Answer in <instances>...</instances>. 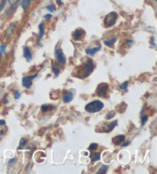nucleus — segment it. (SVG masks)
I'll return each mask as SVG.
<instances>
[{
  "instance_id": "f257e3e1",
  "label": "nucleus",
  "mask_w": 157,
  "mask_h": 174,
  "mask_svg": "<svg viewBox=\"0 0 157 174\" xmlns=\"http://www.w3.org/2000/svg\"><path fill=\"white\" fill-rule=\"evenodd\" d=\"M94 65L91 59L84 61L83 65L78 67L73 73V76L78 78L80 79H84L94 71Z\"/></svg>"
},
{
  "instance_id": "f03ea898",
  "label": "nucleus",
  "mask_w": 157,
  "mask_h": 174,
  "mask_svg": "<svg viewBox=\"0 0 157 174\" xmlns=\"http://www.w3.org/2000/svg\"><path fill=\"white\" fill-rule=\"evenodd\" d=\"M104 107V103L100 100H95L90 102L85 106V111L91 114L97 113L101 111Z\"/></svg>"
},
{
  "instance_id": "7ed1b4c3",
  "label": "nucleus",
  "mask_w": 157,
  "mask_h": 174,
  "mask_svg": "<svg viewBox=\"0 0 157 174\" xmlns=\"http://www.w3.org/2000/svg\"><path fill=\"white\" fill-rule=\"evenodd\" d=\"M118 18V15L116 12H111L109 14H107L104 18V24L106 28H110L113 26L116 23Z\"/></svg>"
},
{
  "instance_id": "20e7f679",
  "label": "nucleus",
  "mask_w": 157,
  "mask_h": 174,
  "mask_svg": "<svg viewBox=\"0 0 157 174\" xmlns=\"http://www.w3.org/2000/svg\"><path fill=\"white\" fill-rule=\"evenodd\" d=\"M117 125V120H113L112 122H104L101 124V127L97 126L96 129L100 128V130H98V133H110L115 128Z\"/></svg>"
},
{
  "instance_id": "39448f33",
  "label": "nucleus",
  "mask_w": 157,
  "mask_h": 174,
  "mask_svg": "<svg viewBox=\"0 0 157 174\" xmlns=\"http://www.w3.org/2000/svg\"><path fill=\"white\" fill-rule=\"evenodd\" d=\"M109 90V86L107 84L103 83L99 84L97 88V95L100 98H106L107 95V92Z\"/></svg>"
},
{
  "instance_id": "423d86ee",
  "label": "nucleus",
  "mask_w": 157,
  "mask_h": 174,
  "mask_svg": "<svg viewBox=\"0 0 157 174\" xmlns=\"http://www.w3.org/2000/svg\"><path fill=\"white\" fill-rule=\"evenodd\" d=\"M37 76L38 74H35L33 75H31V76L23 78H22V86L25 87V88L29 89L31 87V85H32V81H33V79H35Z\"/></svg>"
},
{
  "instance_id": "0eeeda50",
  "label": "nucleus",
  "mask_w": 157,
  "mask_h": 174,
  "mask_svg": "<svg viewBox=\"0 0 157 174\" xmlns=\"http://www.w3.org/2000/svg\"><path fill=\"white\" fill-rule=\"evenodd\" d=\"M85 36V31L82 28H77L72 33V38L74 41L81 40Z\"/></svg>"
},
{
  "instance_id": "6e6552de",
  "label": "nucleus",
  "mask_w": 157,
  "mask_h": 174,
  "mask_svg": "<svg viewBox=\"0 0 157 174\" xmlns=\"http://www.w3.org/2000/svg\"><path fill=\"white\" fill-rule=\"evenodd\" d=\"M55 55L56 58L57 59L58 62L61 64H65L66 62V57H65L64 52L61 49H55Z\"/></svg>"
},
{
  "instance_id": "1a4fd4ad",
  "label": "nucleus",
  "mask_w": 157,
  "mask_h": 174,
  "mask_svg": "<svg viewBox=\"0 0 157 174\" xmlns=\"http://www.w3.org/2000/svg\"><path fill=\"white\" fill-rule=\"evenodd\" d=\"M126 137L124 135H117L113 138V143L115 146H120L125 141Z\"/></svg>"
},
{
  "instance_id": "9d476101",
  "label": "nucleus",
  "mask_w": 157,
  "mask_h": 174,
  "mask_svg": "<svg viewBox=\"0 0 157 174\" xmlns=\"http://www.w3.org/2000/svg\"><path fill=\"white\" fill-rule=\"evenodd\" d=\"M23 54H24V57L25 58L26 60L28 61H31L32 60V55L30 51L29 48L28 47H24L23 48Z\"/></svg>"
},
{
  "instance_id": "9b49d317",
  "label": "nucleus",
  "mask_w": 157,
  "mask_h": 174,
  "mask_svg": "<svg viewBox=\"0 0 157 174\" xmlns=\"http://www.w3.org/2000/svg\"><path fill=\"white\" fill-rule=\"evenodd\" d=\"M74 99V95L71 92H67L63 95V100L65 103H69Z\"/></svg>"
},
{
  "instance_id": "f8f14e48",
  "label": "nucleus",
  "mask_w": 157,
  "mask_h": 174,
  "mask_svg": "<svg viewBox=\"0 0 157 174\" xmlns=\"http://www.w3.org/2000/svg\"><path fill=\"white\" fill-rule=\"evenodd\" d=\"M100 48H101V47L98 46V47H96V48H87V49L85 50V52H86V54L89 55L94 56V54H95L96 52H97L98 51L100 50Z\"/></svg>"
},
{
  "instance_id": "ddd939ff",
  "label": "nucleus",
  "mask_w": 157,
  "mask_h": 174,
  "mask_svg": "<svg viewBox=\"0 0 157 174\" xmlns=\"http://www.w3.org/2000/svg\"><path fill=\"white\" fill-rule=\"evenodd\" d=\"M90 158H91V161L95 162L98 161L100 159V153H94V152H91L90 154Z\"/></svg>"
},
{
  "instance_id": "4468645a",
  "label": "nucleus",
  "mask_w": 157,
  "mask_h": 174,
  "mask_svg": "<svg viewBox=\"0 0 157 174\" xmlns=\"http://www.w3.org/2000/svg\"><path fill=\"white\" fill-rule=\"evenodd\" d=\"M44 22H41V24L39 25V40H41V39L44 36Z\"/></svg>"
},
{
  "instance_id": "2eb2a0df",
  "label": "nucleus",
  "mask_w": 157,
  "mask_h": 174,
  "mask_svg": "<svg viewBox=\"0 0 157 174\" xmlns=\"http://www.w3.org/2000/svg\"><path fill=\"white\" fill-rule=\"evenodd\" d=\"M15 26H16V25H15V23H13V24H11L9 27H8V28L6 29V35H7L8 36H10V35L12 34L13 31H14L15 28Z\"/></svg>"
},
{
  "instance_id": "dca6fc26",
  "label": "nucleus",
  "mask_w": 157,
  "mask_h": 174,
  "mask_svg": "<svg viewBox=\"0 0 157 174\" xmlns=\"http://www.w3.org/2000/svg\"><path fill=\"white\" fill-rule=\"evenodd\" d=\"M31 0H22V3H21V6H22V9L24 10H25L28 7V6L31 3Z\"/></svg>"
},
{
  "instance_id": "f3484780",
  "label": "nucleus",
  "mask_w": 157,
  "mask_h": 174,
  "mask_svg": "<svg viewBox=\"0 0 157 174\" xmlns=\"http://www.w3.org/2000/svg\"><path fill=\"white\" fill-rule=\"evenodd\" d=\"M52 108H53V107H52V105H48V104H43V105H41V110L43 111V112H47V111L52 110Z\"/></svg>"
},
{
  "instance_id": "a211bd4d",
  "label": "nucleus",
  "mask_w": 157,
  "mask_h": 174,
  "mask_svg": "<svg viewBox=\"0 0 157 174\" xmlns=\"http://www.w3.org/2000/svg\"><path fill=\"white\" fill-rule=\"evenodd\" d=\"M116 41V38H113V39H112L111 40H109V41H104V44L108 47H112Z\"/></svg>"
},
{
  "instance_id": "6ab92c4d",
  "label": "nucleus",
  "mask_w": 157,
  "mask_h": 174,
  "mask_svg": "<svg viewBox=\"0 0 157 174\" xmlns=\"http://www.w3.org/2000/svg\"><path fill=\"white\" fill-rule=\"evenodd\" d=\"M52 69H53L54 73H55V78H57V77L59 75V72H60L59 68H58V67H57L56 65H52Z\"/></svg>"
},
{
  "instance_id": "aec40b11",
  "label": "nucleus",
  "mask_w": 157,
  "mask_h": 174,
  "mask_svg": "<svg viewBox=\"0 0 157 174\" xmlns=\"http://www.w3.org/2000/svg\"><path fill=\"white\" fill-rule=\"evenodd\" d=\"M107 170H108V166H106V165H104V166H102L101 168L97 172V173H106L107 171Z\"/></svg>"
},
{
  "instance_id": "412c9836",
  "label": "nucleus",
  "mask_w": 157,
  "mask_h": 174,
  "mask_svg": "<svg viewBox=\"0 0 157 174\" xmlns=\"http://www.w3.org/2000/svg\"><path fill=\"white\" fill-rule=\"evenodd\" d=\"M114 116H115V111H111L110 112H109V113L106 115L105 119L106 120H110V119H112L113 117H114Z\"/></svg>"
},
{
  "instance_id": "4be33fe9",
  "label": "nucleus",
  "mask_w": 157,
  "mask_h": 174,
  "mask_svg": "<svg viewBox=\"0 0 157 174\" xmlns=\"http://www.w3.org/2000/svg\"><path fill=\"white\" fill-rule=\"evenodd\" d=\"M46 9L48 10H49V11H50L51 12H55L56 10L55 5V4H53V3H52L51 5H49V6H47Z\"/></svg>"
},
{
  "instance_id": "5701e85b",
  "label": "nucleus",
  "mask_w": 157,
  "mask_h": 174,
  "mask_svg": "<svg viewBox=\"0 0 157 174\" xmlns=\"http://www.w3.org/2000/svg\"><path fill=\"white\" fill-rule=\"evenodd\" d=\"M98 147V145L97 144V143H91V145H90V146L88 147V150H91V151H94V150H97Z\"/></svg>"
},
{
  "instance_id": "b1692460",
  "label": "nucleus",
  "mask_w": 157,
  "mask_h": 174,
  "mask_svg": "<svg viewBox=\"0 0 157 174\" xmlns=\"http://www.w3.org/2000/svg\"><path fill=\"white\" fill-rule=\"evenodd\" d=\"M25 145V141L24 138H22V139L20 140V143H19V147H18V150H21V149L23 148V146Z\"/></svg>"
},
{
  "instance_id": "393cba45",
  "label": "nucleus",
  "mask_w": 157,
  "mask_h": 174,
  "mask_svg": "<svg viewBox=\"0 0 157 174\" xmlns=\"http://www.w3.org/2000/svg\"><path fill=\"white\" fill-rule=\"evenodd\" d=\"M147 115L146 114H142L141 115V120H142V126L145 125V124L146 123V120H147Z\"/></svg>"
},
{
  "instance_id": "a878e982",
  "label": "nucleus",
  "mask_w": 157,
  "mask_h": 174,
  "mask_svg": "<svg viewBox=\"0 0 157 174\" xmlns=\"http://www.w3.org/2000/svg\"><path fill=\"white\" fill-rule=\"evenodd\" d=\"M128 84H129V82H125L124 84H123L122 85L120 86V89H124V90H127V87H128Z\"/></svg>"
},
{
  "instance_id": "bb28decb",
  "label": "nucleus",
  "mask_w": 157,
  "mask_h": 174,
  "mask_svg": "<svg viewBox=\"0 0 157 174\" xmlns=\"http://www.w3.org/2000/svg\"><path fill=\"white\" fill-rule=\"evenodd\" d=\"M7 1L8 0H2V2H1V5H0V12H2V10L4 9V8L6 6V4Z\"/></svg>"
},
{
  "instance_id": "cd10ccee",
  "label": "nucleus",
  "mask_w": 157,
  "mask_h": 174,
  "mask_svg": "<svg viewBox=\"0 0 157 174\" xmlns=\"http://www.w3.org/2000/svg\"><path fill=\"white\" fill-rule=\"evenodd\" d=\"M5 52H6V46L4 44H1V46H0V55L5 54Z\"/></svg>"
},
{
  "instance_id": "c85d7f7f",
  "label": "nucleus",
  "mask_w": 157,
  "mask_h": 174,
  "mask_svg": "<svg viewBox=\"0 0 157 174\" xmlns=\"http://www.w3.org/2000/svg\"><path fill=\"white\" fill-rule=\"evenodd\" d=\"M9 3L11 6H15V4L19 2V0H9Z\"/></svg>"
},
{
  "instance_id": "c756f323",
  "label": "nucleus",
  "mask_w": 157,
  "mask_h": 174,
  "mask_svg": "<svg viewBox=\"0 0 157 174\" xmlns=\"http://www.w3.org/2000/svg\"><path fill=\"white\" fill-rule=\"evenodd\" d=\"M21 96V93L19 91H16L15 93V99H19Z\"/></svg>"
},
{
  "instance_id": "7c9ffc66",
  "label": "nucleus",
  "mask_w": 157,
  "mask_h": 174,
  "mask_svg": "<svg viewBox=\"0 0 157 174\" xmlns=\"http://www.w3.org/2000/svg\"><path fill=\"white\" fill-rule=\"evenodd\" d=\"M126 42V44H127L129 47H131L133 44V41H132V40H127Z\"/></svg>"
},
{
  "instance_id": "2f4dec72",
  "label": "nucleus",
  "mask_w": 157,
  "mask_h": 174,
  "mask_svg": "<svg viewBox=\"0 0 157 174\" xmlns=\"http://www.w3.org/2000/svg\"><path fill=\"white\" fill-rule=\"evenodd\" d=\"M52 14H47V15H45L44 16V18L45 19H51V18H52Z\"/></svg>"
},
{
  "instance_id": "473e14b6",
  "label": "nucleus",
  "mask_w": 157,
  "mask_h": 174,
  "mask_svg": "<svg viewBox=\"0 0 157 174\" xmlns=\"http://www.w3.org/2000/svg\"><path fill=\"white\" fill-rule=\"evenodd\" d=\"M15 160H16V158H12V159H9V163L12 164V163H14V162H15Z\"/></svg>"
},
{
  "instance_id": "72a5a7b5",
  "label": "nucleus",
  "mask_w": 157,
  "mask_h": 174,
  "mask_svg": "<svg viewBox=\"0 0 157 174\" xmlns=\"http://www.w3.org/2000/svg\"><path fill=\"white\" fill-rule=\"evenodd\" d=\"M129 144H130V141H128V142L124 143L122 144V146H128V145H129Z\"/></svg>"
},
{
  "instance_id": "f704fd0d",
  "label": "nucleus",
  "mask_w": 157,
  "mask_h": 174,
  "mask_svg": "<svg viewBox=\"0 0 157 174\" xmlns=\"http://www.w3.org/2000/svg\"><path fill=\"white\" fill-rule=\"evenodd\" d=\"M6 124V121L4 120H0V125H5Z\"/></svg>"
},
{
  "instance_id": "c9c22d12",
  "label": "nucleus",
  "mask_w": 157,
  "mask_h": 174,
  "mask_svg": "<svg viewBox=\"0 0 157 174\" xmlns=\"http://www.w3.org/2000/svg\"><path fill=\"white\" fill-rule=\"evenodd\" d=\"M8 102H9V100H7V99H6V104H7Z\"/></svg>"
},
{
  "instance_id": "e433bc0d",
  "label": "nucleus",
  "mask_w": 157,
  "mask_h": 174,
  "mask_svg": "<svg viewBox=\"0 0 157 174\" xmlns=\"http://www.w3.org/2000/svg\"><path fill=\"white\" fill-rule=\"evenodd\" d=\"M0 61H1V55H0Z\"/></svg>"
},
{
  "instance_id": "4c0bfd02",
  "label": "nucleus",
  "mask_w": 157,
  "mask_h": 174,
  "mask_svg": "<svg viewBox=\"0 0 157 174\" xmlns=\"http://www.w3.org/2000/svg\"><path fill=\"white\" fill-rule=\"evenodd\" d=\"M155 1H156V0H155Z\"/></svg>"
}]
</instances>
